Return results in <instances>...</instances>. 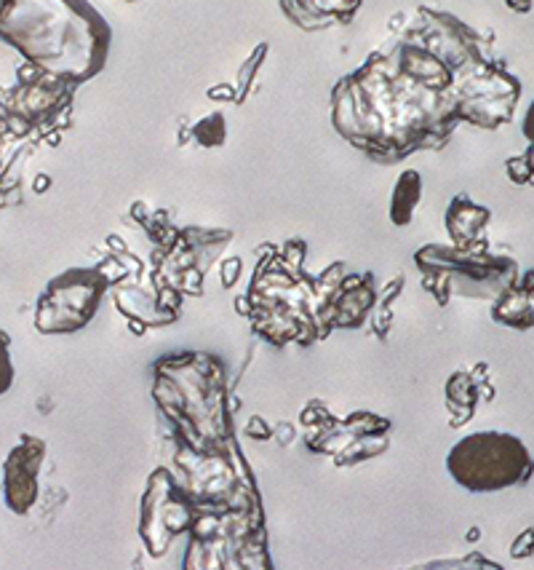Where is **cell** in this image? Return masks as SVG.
<instances>
[{"label":"cell","instance_id":"cell-1","mask_svg":"<svg viewBox=\"0 0 534 570\" xmlns=\"http://www.w3.org/2000/svg\"><path fill=\"white\" fill-rule=\"evenodd\" d=\"M449 472L468 490H502L524 485L532 477L534 464L524 442L511 434L484 432L462 440L449 453Z\"/></svg>","mask_w":534,"mask_h":570},{"label":"cell","instance_id":"cell-4","mask_svg":"<svg viewBox=\"0 0 534 570\" xmlns=\"http://www.w3.org/2000/svg\"><path fill=\"white\" fill-rule=\"evenodd\" d=\"M524 137L530 139L534 145V103L530 105V110H526V118H524Z\"/></svg>","mask_w":534,"mask_h":570},{"label":"cell","instance_id":"cell-5","mask_svg":"<svg viewBox=\"0 0 534 570\" xmlns=\"http://www.w3.org/2000/svg\"><path fill=\"white\" fill-rule=\"evenodd\" d=\"M526 161H530V167H532V182H534V145L530 148V154H526Z\"/></svg>","mask_w":534,"mask_h":570},{"label":"cell","instance_id":"cell-3","mask_svg":"<svg viewBox=\"0 0 534 570\" xmlns=\"http://www.w3.org/2000/svg\"><path fill=\"white\" fill-rule=\"evenodd\" d=\"M532 547H534V530H526V536H521L519 541L513 543V557L532 555Z\"/></svg>","mask_w":534,"mask_h":570},{"label":"cell","instance_id":"cell-2","mask_svg":"<svg viewBox=\"0 0 534 570\" xmlns=\"http://www.w3.org/2000/svg\"><path fill=\"white\" fill-rule=\"evenodd\" d=\"M494 319L519 329L534 325V271L526 274L524 282L513 293L502 297L498 308H494Z\"/></svg>","mask_w":534,"mask_h":570}]
</instances>
